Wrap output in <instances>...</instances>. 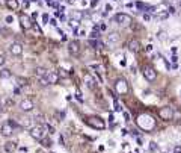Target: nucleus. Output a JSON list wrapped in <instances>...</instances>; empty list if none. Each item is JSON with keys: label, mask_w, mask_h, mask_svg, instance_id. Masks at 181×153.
<instances>
[{"label": "nucleus", "mask_w": 181, "mask_h": 153, "mask_svg": "<svg viewBox=\"0 0 181 153\" xmlns=\"http://www.w3.org/2000/svg\"><path fill=\"white\" fill-rule=\"evenodd\" d=\"M12 76V71L9 68H2L0 70V79H9Z\"/></svg>", "instance_id": "a211bd4d"}, {"label": "nucleus", "mask_w": 181, "mask_h": 153, "mask_svg": "<svg viewBox=\"0 0 181 153\" xmlns=\"http://www.w3.org/2000/svg\"><path fill=\"white\" fill-rule=\"evenodd\" d=\"M149 149H151V150H156V149H157L156 143H151V144H149Z\"/></svg>", "instance_id": "c756f323"}, {"label": "nucleus", "mask_w": 181, "mask_h": 153, "mask_svg": "<svg viewBox=\"0 0 181 153\" xmlns=\"http://www.w3.org/2000/svg\"><path fill=\"white\" fill-rule=\"evenodd\" d=\"M113 20H115L118 24H122V26H127V24H130V23L133 21V18H131L128 14H116V15L113 17Z\"/></svg>", "instance_id": "6e6552de"}, {"label": "nucleus", "mask_w": 181, "mask_h": 153, "mask_svg": "<svg viewBox=\"0 0 181 153\" xmlns=\"http://www.w3.org/2000/svg\"><path fill=\"white\" fill-rule=\"evenodd\" d=\"M144 20H145V21H149V20H151V15H149V14H145Z\"/></svg>", "instance_id": "7c9ffc66"}, {"label": "nucleus", "mask_w": 181, "mask_h": 153, "mask_svg": "<svg viewBox=\"0 0 181 153\" xmlns=\"http://www.w3.org/2000/svg\"><path fill=\"white\" fill-rule=\"evenodd\" d=\"M82 18H83V12L82 11H71V20L80 21Z\"/></svg>", "instance_id": "6ab92c4d"}, {"label": "nucleus", "mask_w": 181, "mask_h": 153, "mask_svg": "<svg viewBox=\"0 0 181 153\" xmlns=\"http://www.w3.org/2000/svg\"><path fill=\"white\" fill-rule=\"evenodd\" d=\"M119 41V35L116 34V32H112V34H109L107 35V42L109 44H116Z\"/></svg>", "instance_id": "f3484780"}, {"label": "nucleus", "mask_w": 181, "mask_h": 153, "mask_svg": "<svg viewBox=\"0 0 181 153\" xmlns=\"http://www.w3.org/2000/svg\"><path fill=\"white\" fill-rule=\"evenodd\" d=\"M18 108H20L23 112H30V111H33L35 103H33V100H30V99H23V100L20 102Z\"/></svg>", "instance_id": "39448f33"}, {"label": "nucleus", "mask_w": 181, "mask_h": 153, "mask_svg": "<svg viewBox=\"0 0 181 153\" xmlns=\"http://www.w3.org/2000/svg\"><path fill=\"white\" fill-rule=\"evenodd\" d=\"M115 90H116V93L118 94H127V91H128V85H127V82L124 79H118L116 80V83H115Z\"/></svg>", "instance_id": "423d86ee"}, {"label": "nucleus", "mask_w": 181, "mask_h": 153, "mask_svg": "<svg viewBox=\"0 0 181 153\" xmlns=\"http://www.w3.org/2000/svg\"><path fill=\"white\" fill-rule=\"evenodd\" d=\"M18 0H6V8L9 11H17L18 9Z\"/></svg>", "instance_id": "dca6fc26"}, {"label": "nucleus", "mask_w": 181, "mask_h": 153, "mask_svg": "<svg viewBox=\"0 0 181 153\" xmlns=\"http://www.w3.org/2000/svg\"><path fill=\"white\" fill-rule=\"evenodd\" d=\"M159 115H160V118L162 120H172L174 118V111H172V108H169V106H164L162 108L160 111H159Z\"/></svg>", "instance_id": "1a4fd4ad"}, {"label": "nucleus", "mask_w": 181, "mask_h": 153, "mask_svg": "<svg viewBox=\"0 0 181 153\" xmlns=\"http://www.w3.org/2000/svg\"><path fill=\"white\" fill-rule=\"evenodd\" d=\"M14 134V124L11 123V121H5V123H2L0 124V135L2 136H12Z\"/></svg>", "instance_id": "7ed1b4c3"}, {"label": "nucleus", "mask_w": 181, "mask_h": 153, "mask_svg": "<svg viewBox=\"0 0 181 153\" xmlns=\"http://www.w3.org/2000/svg\"><path fill=\"white\" fill-rule=\"evenodd\" d=\"M180 5H181V0H180Z\"/></svg>", "instance_id": "4c0bfd02"}, {"label": "nucleus", "mask_w": 181, "mask_h": 153, "mask_svg": "<svg viewBox=\"0 0 181 153\" xmlns=\"http://www.w3.org/2000/svg\"><path fill=\"white\" fill-rule=\"evenodd\" d=\"M85 121H86V124H89L90 127H94V129H104V127H106L104 120H103V118H100V117H95V115L88 117Z\"/></svg>", "instance_id": "f03ea898"}, {"label": "nucleus", "mask_w": 181, "mask_h": 153, "mask_svg": "<svg viewBox=\"0 0 181 153\" xmlns=\"http://www.w3.org/2000/svg\"><path fill=\"white\" fill-rule=\"evenodd\" d=\"M50 71L48 70H45L44 67H36L35 68V74L36 77H39V79H42V77H47V74H48Z\"/></svg>", "instance_id": "4468645a"}, {"label": "nucleus", "mask_w": 181, "mask_h": 153, "mask_svg": "<svg viewBox=\"0 0 181 153\" xmlns=\"http://www.w3.org/2000/svg\"><path fill=\"white\" fill-rule=\"evenodd\" d=\"M175 153H181V147H177V149H175Z\"/></svg>", "instance_id": "f704fd0d"}, {"label": "nucleus", "mask_w": 181, "mask_h": 153, "mask_svg": "<svg viewBox=\"0 0 181 153\" xmlns=\"http://www.w3.org/2000/svg\"><path fill=\"white\" fill-rule=\"evenodd\" d=\"M17 82H18V85H26V79L23 80V79L20 77V79H17Z\"/></svg>", "instance_id": "c85d7f7f"}, {"label": "nucleus", "mask_w": 181, "mask_h": 153, "mask_svg": "<svg viewBox=\"0 0 181 153\" xmlns=\"http://www.w3.org/2000/svg\"><path fill=\"white\" fill-rule=\"evenodd\" d=\"M47 80H48V85H54V83H57V80H59V74L50 71V73L47 74Z\"/></svg>", "instance_id": "2eb2a0df"}, {"label": "nucleus", "mask_w": 181, "mask_h": 153, "mask_svg": "<svg viewBox=\"0 0 181 153\" xmlns=\"http://www.w3.org/2000/svg\"><path fill=\"white\" fill-rule=\"evenodd\" d=\"M3 114V106H2V105H0V115Z\"/></svg>", "instance_id": "e433bc0d"}, {"label": "nucleus", "mask_w": 181, "mask_h": 153, "mask_svg": "<svg viewBox=\"0 0 181 153\" xmlns=\"http://www.w3.org/2000/svg\"><path fill=\"white\" fill-rule=\"evenodd\" d=\"M68 52H70V55H72V56H79V53H80V44L77 41H71L68 44Z\"/></svg>", "instance_id": "9b49d317"}, {"label": "nucleus", "mask_w": 181, "mask_h": 153, "mask_svg": "<svg viewBox=\"0 0 181 153\" xmlns=\"http://www.w3.org/2000/svg\"><path fill=\"white\" fill-rule=\"evenodd\" d=\"M65 2H67L68 5H72V3H74V0H65Z\"/></svg>", "instance_id": "c9c22d12"}, {"label": "nucleus", "mask_w": 181, "mask_h": 153, "mask_svg": "<svg viewBox=\"0 0 181 153\" xmlns=\"http://www.w3.org/2000/svg\"><path fill=\"white\" fill-rule=\"evenodd\" d=\"M89 44L90 46H94V47H98V46H100V42H98V41H94V39H90Z\"/></svg>", "instance_id": "bb28decb"}, {"label": "nucleus", "mask_w": 181, "mask_h": 153, "mask_svg": "<svg viewBox=\"0 0 181 153\" xmlns=\"http://www.w3.org/2000/svg\"><path fill=\"white\" fill-rule=\"evenodd\" d=\"M177 61H178V58H177V55H174V56H172V62L177 64Z\"/></svg>", "instance_id": "2f4dec72"}, {"label": "nucleus", "mask_w": 181, "mask_h": 153, "mask_svg": "<svg viewBox=\"0 0 181 153\" xmlns=\"http://www.w3.org/2000/svg\"><path fill=\"white\" fill-rule=\"evenodd\" d=\"M39 82H41V85H44V87H47V85H48V80H47V77H42V79H39Z\"/></svg>", "instance_id": "393cba45"}, {"label": "nucleus", "mask_w": 181, "mask_h": 153, "mask_svg": "<svg viewBox=\"0 0 181 153\" xmlns=\"http://www.w3.org/2000/svg\"><path fill=\"white\" fill-rule=\"evenodd\" d=\"M5 62H6V58L3 53H0V67H3L5 65Z\"/></svg>", "instance_id": "b1692460"}, {"label": "nucleus", "mask_w": 181, "mask_h": 153, "mask_svg": "<svg viewBox=\"0 0 181 153\" xmlns=\"http://www.w3.org/2000/svg\"><path fill=\"white\" fill-rule=\"evenodd\" d=\"M75 97H77V100H79V102H83V99H82V94H80V91H77V93H75Z\"/></svg>", "instance_id": "cd10ccee"}, {"label": "nucleus", "mask_w": 181, "mask_h": 153, "mask_svg": "<svg viewBox=\"0 0 181 153\" xmlns=\"http://www.w3.org/2000/svg\"><path fill=\"white\" fill-rule=\"evenodd\" d=\"M70 27H72V29H77V26H79V21H75V20H70Z\"/></svg>", "instance_id": "412c9836"}, {"label": "nucleus", "mask_w": 181, "mask_h": 153, "mask_svg": "<svg viewBox=\"0 0 181 153\" xmlns=\"http://www.w3.org/2000/svg\"><path fill=\"white\" fill-rule=\"evenodd\" d=\"M9 52H11V55H14V56H21V55H23V46H21L20 42H12V44L9 46Z\"/></svg>", "instance_id": "9d476101"}, {"label": "nucleus", "mask_w": 181, "mask_h": 153, "mask_svg": "<svg viewBox=\"0 0 181 153\" xmlns=\"http://www.w3.org/2000/svg\"><path fill=\"white\" fill-rule=\"evenodd\" d=\"M41 143H42L44 147H50V146H52V141H50V139H42Z\"/></svg>", "instance_id": "5701e85b"}, {"label": "nucleus", "mask_w": 181, "mask_h": 153, "mask_svg": "<svg viewBox=\"0 0 181 153\" xmlns=\"http://www.w3.org/2000/svg\"><path fill=\"white\" fill-rule=\"evenodd\" d=\"M57 74H59V77H68V76H70V73H65V70H64V68H60Z\"/></svg>", "instance_id": "4be33fe9"}, {"label": "nucleus", "mask_w": 181, "mask_h": 153, "mask_svg": "<svg viewBox=\"0 0 181 153\" xmlns=\"http://www.w3.org/2000/svg\"><path fill=\"white\" fill-rule=\"evenodd\" d=\"M83 80H85V83L89 87L90 90H94L95 87H97V83H95V80H94V77L90 76V74H85L83 76Z\"/></svg>", "instance_id": "ddd939ff"}, {"label": "nucleus", "mask_w": 181, "mask_h": 153, "mask_svg": "<svg viewBox=\"0 0 181 153\" xmlns=\"http://www.w3.org/2000/svg\"><path fill=\"white\" fill-rule=\"evenodd\" d=\"M15 149H17V143H6L5 144V150L8 153H12Z\"/></svg>", "instance_id": "aec40b11"}, {"label": "nucleus", "mask_w": 181, "mask_h": 153, "mask_svg": "<svg viewBox=\"0 0 181 153\" xmlns=\"http://www.w3.org/2000/svg\"><path fill=\"white\" fill-rule=\"evenodd\" d=\"M29 134H30V136H32L33 139H36V141H42L44 136H45V127L41 126V124H36L33 127H30Z\"/></svg>", "instance_id": "f257e3e1"}, {"label": "nucleus", "mask_w": 181, "mask_h": 153, "mask_svg": "<svg viewBox=\"0 0 181 153\" xmlns=\"http://www.w3.org/2000/svg\"><path fill=\"white\" fill-rule=\"evenodd\" d=\"M18 20H20V26H21V29H24V30H30V29L33 27V21H32V18H30L27 14H21Z\"/></svg>", "instance_id": "20e7f679"}, {"label": "nucleus", "mask_w": 181, "mask_h": 153, "mask_svg": "<svg viewBox=\"0 0 181 153\" xmlns=\"http://www.w3.org/2000/svg\"><path fill=\"white\" fill-rule=\"evenodd\" d=\"M142 73H144V77L148 82H154V80L157 79V71H156L152 67H145Z\"/></svg>", "instance_id": "0eeeda50"}, {"label": "nucleus", "mask_w": 181, "mask_h": 153, "mask_svg": "<svg viewBox=\"0 0 181 153\" xmlns=\"http://www.w3.org/2000/svg\"><path fill=\"white\" fill-rule=\"evenodd\" d=\"M139 49H141V42H139L137 39H131V41L128 42V50H130V52L136 53V52H139Z\"/></svg>", "instance_id": "f8f14e48"}, {"label": "nucleus", "mask_w": 181, "mask_h": 153, "mask_svg": "<svg viewBox=\"0 0 181 153\" xmlns=\"http://www.w3.org/2000/svg\"><path fill=\"white\" fill-rule=\"evenodd\" d=\"M45 3L47 5H53V0H45Z\"/></svg>", "instance_id": "72a5a7b5"}, {"label": "nucleus", "mask_w": 181, "mask_h": 153, "mask_svg": "<svg viewBox=\"0 0 181 153\" xmlns=\"http://www.w3.org/2000/svg\"><path fill=\"white\" fill-rule=\"evenodd\" d=\"M124 117H125V120H127V121H128V120H130V115L127 114V112H124Z\"/></svg>", "instance_id": "473e14b6"}, {"label": "nucleus", "mask_w": 181, "mask_h": 153, "mask_svg": "<svg viewBox=\"0 0 181 153\" xmlns=\"http://www.w3.org/2000/svg\"><path fill=\"white\" fill-rule=\"evenodd\" d=\"M90 37H92V38H98V37H100V32H98V30L95 29V30H94V32L90 34Z\"/></svg>", "instance_id": "a878e982"}]
</instances>
